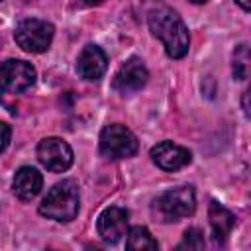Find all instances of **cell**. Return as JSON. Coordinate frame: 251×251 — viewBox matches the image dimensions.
<instances>
[{"label":"cell","mask_w":251,"mask_h":251,"mask_svg":"<svg viewBox=\"0 0 251 251\" xmlns=\"http://www.w3.org/2000/svg\"><path fill=\"white\" fill-rule=\"evenodd\" d=\"M35 82V69L20 59H8L0 65V96L20 94Z\"/></svg>","instance_id":"6"},{"label":"cell","mask_w":251,"mask_h":251,"mask_svg":"<svg viewBox=\"0 0 251 251\" xmlns=\"http://www.w3.org/2000/svg\"><path fill=\"white\" fill-rule=\"evenodd\" d=\"M137 137L122 124H110L100 131V153L106 159L118 161L137 153Z\"/></svg>","instance_id":"4"},{"label":"cell","mask_w":251,"mask_h":251,"mask_svg":"<svg viewBox=\"0 0 251 251\" xmlns=\"http://www.w3.org/2000/svg\"><path fill=\"white\" fill-rule=\"evenodd\" d=\"M190 2H192V4H206L208 0H190Z\"/></svg>","instance_id":"20"},{"label":"cell","mask_w":251,"mask_h":251,"mask_svg":"<svg viewBox=\"0 0 251 251\" xmlns=\"http://www.w3.org/2000/svg\"><path fill=\"white\" fill-rule=\"evenodd\" d=\"M108 57L98 45H86L76 61V73L84 80H98L106 73Z\"/></svg>","instance_id":"11"},{"label":"cell","mask_w":251,"mask_h":251,"mask_svg":"<svg viewBox=\"0 0 251 251\" xmlns=\"http://www.w3.org/2000/svg\"><path fill=\"white\" fill-rule=\"evenodd\" d=\"M127 239H126V249L129 251H155L159 245L157 241L153 239L151 231L143 226H135L131 227L127 233Z\"/></svg>","instance_id":"14"},{"label":"cell","mask_w":251,"mask_h":251,"mask_svg":"<svg viewBox=\"0 0 251 251\" xmlns=\"http://www.w3.org/2000/svg\"><path fill=\"white\" fill-rule=\"evenodd\" d=\"M196 210V194L192 186H176L163 194H159L153 204L151 212L159 222H178L182 218L192 216Z\"/></svg>","instance_id":"3"},{"label":"cell","mask_w":251,"mask_h":251,"mask_svg":"<svg viewBox=\"0 0 251 251\" xmlns=\"http://www.w3.org/2000/svg\"><path fill=\"white\" fill-rule=\"evenodd\" d=\"M147 24H149L151 33L163 41L169 57L182 59L188 53V45H190L188 29L182 18L173 8L161 6V8L151 10L147 16Z\"/></svg>","instance_id":"1"},{"label":"cell","mask_w":251,"mask_h":251,"mask_svg":"<svg viewBox=\"0 0 251 251\" xmlns=\"http://www.w3.org/2000/svg\"><path fill=\"white\" fill-rule=\"evenodd\" d=\"M235 2L241 6L243 12H249V10H251V0H235Z\"/></svg>","instance_id":"18"},{"label":"cell","mask_w":251,"mask_h":251,"mask_svg":"<svg viewBox=\"0 0 251 251\" xmlns=\"http://www.w3.org/2000/svg\"><path fill=\"white\" fill-rule=\"evenodd\" d=\"M208 220H210V227H212V233H214V239L218 243L226 241L227 235L231 233L233 226H235V216L222 204L218 202H212L210 208H208Z\"/></svg>","instance_id":"13"},{"label":"cell","mask_w":251,"mask_h":251,"mask_svg":"<svg viewBox=\"0 0 251 251\" xmlns=\"http://www.w3.org/2000/svg\"><path fill=\"white\" fill-rule=\"evenodd\" d=\"M127 210L120 208V206H110L106 208L100 216H98V235L106 241V243H116L122 239V235L127 233Z\"/></svg>","instance_id":"9"},{"label":"cell","mask_w":251,"mask_h":251,"mask_svg":"<svg viewBox=\"0 0 251 251\" xmlns=\"http://www.w3.org/2000/svg\"><path fill=\"white\" fill-rule=\"evenodd\" d=\"M53 33H55L53 24H49L45 20L29 18V20H22L16 25L14 37H16V43L24 51H27V53H43L51 45Z\"/></svg>","instance_id":"5"},{"label":"cell","mask_w":251,"mask_h":251,"mask_svg":"<svg viewBox=\"0 0 251 251\" xmlns=\"http://www.w3.org/2000/svg\"><path fill=\"white\" fill-rule=\"evenodd\" d=\"M247 98H249V92H243V112H245V116H249V106H247Z\"/></svg>","instance_id":"19"},{"label":"cell","mask_w":251,"mask_h":251,"mask_svg":"<svg viewBox=\"0 0 251 251\" xmlns=\"http://www.w3.org/2000/svg\"><path fill=\"white\" fill-rule=\"evenodd\" d=\"M233 76L237 80H245L249 76V45L241 43L233 51Z\"/></svg>","instance_id":"15"},{"label":"cell","mask_w":251,"mask_h":251,"mask_svg":"<svg viewBox=\"0 0 251 251\" xmlns=\"http://www.w3.org/2000/svg\"><path fill=\"white\" fill-rule=\"evenodd\" d=\"M153 163L163 171H178L190 163V151L173 141H161L151 149Z\"/></svg>","instance_id":"10"},{"label":"cell","mask_w":251,"mask_h":251,"mask_svg":"<svg viewBox=\"0 0 251 251\" xmlns=\"http://www.w3.org/2000/svg\"><path fill=\"white\" fill-rule=\"evenodd\" d=\"M10 135H12L10 126L4 124V122H0V153L8 147V143H10Z\"/></svg>","instance_id":"17"},{"label":"cell","mask_w":251,"mask_h":251,"mask_svg":"<svg viewBox=\"0 0 251 251\" xmlns=\"http://www.w3.org/2000/svg\"><path fill=\"white\" fill-rule=\"evenodd\" d=\"M39 163L51 173H63L73 165V149L59 137H45L37 145Z\"/></svg>","instance_id":"7"},{"label":"cell","mask_w":251,"mask_h":251,"mask_svg":"<svg viewBox=\"0 0 251 251\" xmlns=\"http://www.w3.org/2000/svg\"><path fill=\"white\" fill-rule=\"evenodd\" d=\"M149 78V73L139 57H129L126 63L120 65V69L114 75V90L120 92L122 96H129L145 86Z\"/></svg>","instance_id":"8"},{"label":"cell","mask_w":251,"mask_h":251,"mask_svg":"<svg viewBox=\"0 0 251 251\" xmlns=\"http://www.w3.org/2000/svg\"><path fill=\"white\" fill-rule=\"evenodd\" d=\"M204 245H206V241H204L202 231L198 227H188L184 231V239L178 245V249H202Z\"/></svg>","instance_id":"16"},{"label":"cell","mask_w":251,"mask_h":251,"mask_svg":"<svg viewBox=\"0 0 251 251\" xmlns=\"http://www.w3.org/2000/svg\"><path fill=\"white\" fill-rule=\"evenodd\" d=\"M43 186V176L37 169L33 167H20L14 175V180H12V188H14V194L22 200V202H29L33 200L39 190Z\"/></svg>","instance_id":"12"},{"label":"cell","mask_w":251,"mask_h":251,"mask_svg":"<svg viewBox=\"0 0 251 251\" xmlns=\"http://www.w3.org/2000/svg\"><path fill=\"white\" fill-rule=\"evenodd\" d=\"M78 184L73 178H67L57 182L47 192V196L39 204V214L55 222H71L78 214Z\"/></svg>","instance_id":"2"},{"label":"cell","mask_w":251,"mask_h":251,"mask_svg":"<svg viewBox=\"0 0 251 251\" xmlns=\"http://www.w3.org/2000/svg\"><path fill=\"white\" fill-rule=\"evenodd\" d=\"M84 2H86V4H100L102 0H84Z\"/></svg>","instance_id":"21"}]
</instances>
